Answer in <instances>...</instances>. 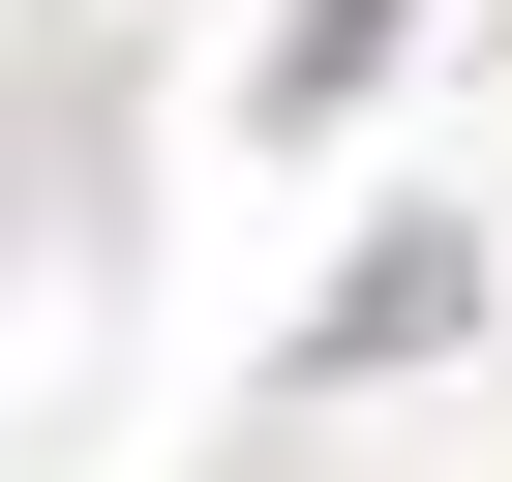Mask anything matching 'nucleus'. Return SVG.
I'll return each mask as SVG.
<instances>
[{
  "label": "nucleus",
  "mask_w": 512,
  "mask_h": 482,
  "mask_svg": "<svg viewBox=\"0 0 512 482\" xmlns=\"http://www.w3.org/2000/svg\"><path fill=\"white\" fill-rule=\"evenodd\" d=\"M452 302H482V272H452V241H392V272H332V332H302V362H422Z\"/></svg>",
  "instance_id": "nucleus-1"
},
{
  "label": "nucleus",
  "mask_w": 512,
  "mask_h": 482,
  "mask_svg": "<svg viewBox=\"0 0 512 482\" xmlns=\"http://www.w3.org/2000/svg\"><path fill=\"white\" fill-rule=\"evenodd\" d=\"M392 31H422V0H302V61H272V121H332V91L392 61Z\"/></svg>",
  "instance_id": "nucleus-2"
}]
</instances>
